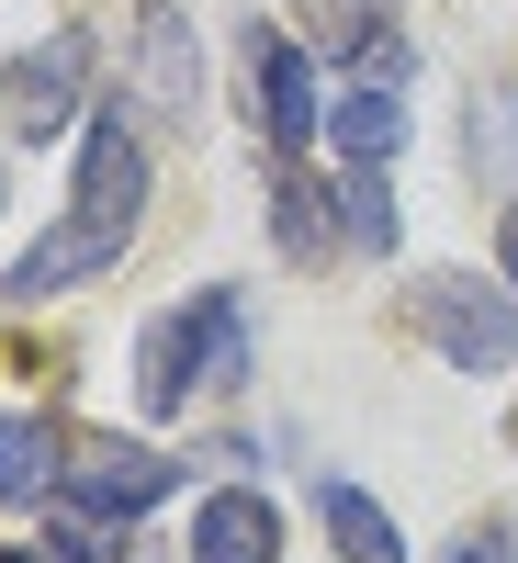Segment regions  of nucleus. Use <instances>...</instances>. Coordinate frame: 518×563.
Returning a JSON list of instances; mask_svg holds the SVG:
<instances>
[{"instance_id": "obj_1", "label": "nucleus", "mask_w": 518, "mask_h": 563, "mask_svg": "<svg viewBox=\"0 0 518 563\" xmlns=\"http://www.w3.org/2000/svg\"><path fill=\"white\" fill-rule=\"evenodd\" d=\"M135 225H147V147H135L124 113H90V135H79V180H68V214L12 260V282H0V294H12V305L68 294V282L113 271V260L135 249Z\"/></svg>"}, {"instance_id": "obj_2", "label": "nucleus", "mask_w": 518, "mask_h": 563, "mask_svg": "<svg viewBox=\"0 0 518 563\" xmlns=\"http://www.w3.org/2000/svg\"><path fill=\"white\" fill-rule=\"evenodd\" d=\"M238 384L249 372V316H238V294H192L180 316H158L147 339H135V406L147 417H169V406H192V384Z\"/></svg>"}, {"instance_id": "obj_3", "label": "nucleus", "mask_w": 518, "mask_h": 563, "mask_svg": "<svg viewBox=\"0 0 518 563\" xmlns=\"http://www.w3.org/2000/svg\"><path fill=\"white\" fill-rule=\"evenodd\" d=\"M406 327H417L451 372H507V361H518V294H496V282H474V271L417 282V294H406Z\"/></svg>"}, {"instance_id": "obj_4", "label": "nucleus", "mask_w": 518, "mask_h": 563, "mask_svg": "<svg viewBox=\"0 0 518 563\" xmlns=\"http://www.w3.org/2000/svg\"><path fill=\"white\" fill-rule=\"evenodd\" d=\"M169 485H180V462L147 451V440H90V451L68 462V507H79L90 530H102V519H147Z\"/></svg>"}, {"instance_id": "obj_5", "label": "nucleus", "mask_w": 518, "mask_h": 563, "mask_svg": "<svg viewBox=\"0 0 518 563\" xmlns=\"http://www.w3.org/2000/svg\"><path fill=\"white\" fill-rule=\"evenodd\" d=\"M79 79H90V34L57 23L12 79H0V135H23V147H34V135H57V124L79 113Z\"/></svg>"}, {"instance_id": "obj_6", "label": "nucleus", "mask_w": 518, "mask_h": 563, "mask_svg": "<svg viewBox=\"0 0 518 563\" xmlns=\"http://www.w3.org/2000/svg\"><path fill=\"white\" fill-rule=\"evenodd\" d=\"M135 57H147V102L169 124L203 113V57H192V12H169V0H147L135 12Z\"/></svg>"}, {"instance_id": "obj_7", "label": "nucleus", "mask_w": 518, "mask_h": 563, "mask_svg": "<svg viewBox=\"0 0 518 563\" xmlns=\"http://www.w3.org/2000/svg\"><path fill=\"white\" fill-rule=\"evenodd\" d=\"M249 68H260V124L282 135V147H305V135L327 124V102H316V57H305L294 34H260Z\"/></svg>"}, {"instance_id": "obj_8", "label": "nucleus", "mask_w": 518, "mask_h": 563, "mask_svg": "<svg viewBox=\"0 0 518 563\" xmlns=\"http://www.w3.org/2000/svg\"><path fill=\"white\" fill-rule=\"evenodd\" d=\"M192 563H282V519H271V496H249V485L203 496V519H192Z\"/></svg>"}, {"instance_id": "obj_9", "label": "nucleus", "mask_w": 518, "mask_h": 563, "mask_svg": "<svg viewBox=\"0 0 518 563\" xmlns=\"http://www.w3.org/2000/svg\"><path fill=\"white\" fill-rule=\"evenodd\" d=\"M68 496V440L45 417H0V507H45Z\"/></svg>"}, {"instance_id": "obj_10", "label": "nucleus", "mask_w": 518, "mask_h": 563, "mask_svg": "<svg viewBox=\"0 0 518 563\" xmlns=\"http://www.w3.org/2000/svg\"><path fill=\"white\" fill-rule=\"evenodd\" d=\"M327 147H339L350 169H384L406 147V102H395V90H350V102L327 113Z\"/></svg>"}, {"instance_id": "obj_11", "label": "nucleus", "mask_w": 518, "mask_h": 563, "mask_svg": "<svg viewBox=\"0 0 518 563\" xmlns=\"http://www.w3.org/2000/svg\"><path fill=\"white\" fill-rule=\"evenodd\" d=\"M316 519H327V541H339L350 563H395V552H406V541H395V519H384L361 485H316Z\"/></svg>"}, {"instance_id": "obj_12", "label": "nucleus", "mask_w": 518, "mask_h": 563, "mask_svg": "<svg viewBox=\"0 0 518 563\" xmlns=\"http://www.w3.org/2000/svg\"><path fill=\"white\" fill-rule=\"evenodd\" d=\"M339 225H350V214H339V203H327V192H316V180H282V192H271V238H282V249H294V260H316L327 238H339Z\"/></svg>"}, {"instance_id": "obj_13", "label": "nucleus", "mask_w": 518, "mask_h": 563, "mask_svg": "<svg viewBox=\"0 0 518 563\" xmlns=\"http://www.w3.org/2000/svg\"><path fill=\"white\" fill-rule=\"evenodd\" d=\"M339 214H350V249H395V192H384V169H350V180H339Z\"/></svg>"}, {"instance_id": "obj_14", "label": "nucleus", "mask_w": 518, "mask_h": 563, "mask_svg": "<svg viewBox=\"0 0 518 563\" xmlns=\"http://www.w3.org/2000/svg\"><path fill=\"white\" fill-rule=\"evenodd\" d=\"M474 158H518V102H474Z\"/></svg>"}, {"instance_id": "obj_15", "label": "nucleus", "mask_w": 518, "mask_h": 563, "mask_svg": "<svg viewBox=\"0 0 518 563\" xmlns=\"http://www.w3.org/2000/svg\"><path fill=\"white\" fill-rule=\"evenodd\" d=\"M451 563H518V541L507 530H474V541H451Z\"/></svg>"}, {"instance_id": "obj_16", "label": "nucleus", "mask_w": 518, "mask_h": 563, "mask_svg": "<svg viewBox=\"0 0 518 563\" xmlns=\"http://www.w3.org/2000/svg\"><path fill=\"white\" fill-rule=\"evenodd\" d=\"M496 260H507V294H518V203H507V225H496Z\"/></svg>"}]
</instances>
